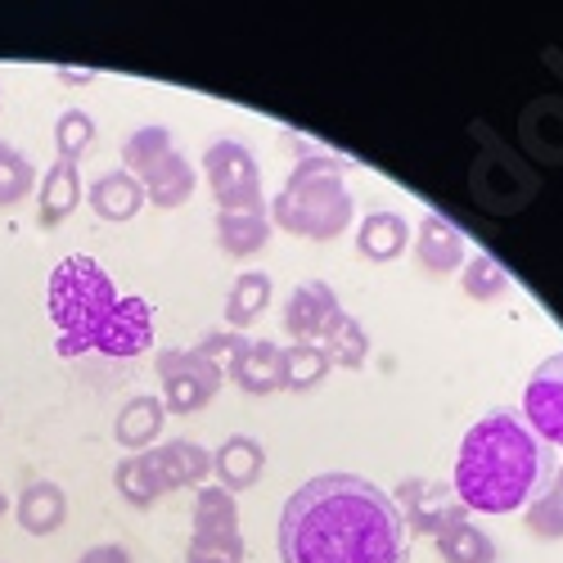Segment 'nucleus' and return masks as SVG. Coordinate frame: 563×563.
Returning a JSON list of instances; mask_svg holds the SVG:
<instances>
[{
  "instance_id": "5",
  "label": "nucleus",
  "mask_w": 563,
  "mask_h": 563,
  "mask_svg": "<svg viewBox=\"0 0 563 563\" xmlns=\"http://www.w3.org/2000/svg\"><path fill=\"white\" fill-rule=\"evenodd\" d=\"M478 135H483L487 150L478 154L474 167H468V195H474V203L487 217H514V212H523L537 199V190H541L537 167L523 163L519 154H514L509 145H500L496 135H487L483 126H478Z\"/></svg>"
},
{
  "instance_id": "38",
  "label": "nucleus",
  "mask_w": 563,
  "mask_h": 563,
  "mask_svg": "<svg viewBox=\"0 0 563 563\" xmlns=\"http://www.w3.org/2000/svg\"><path fill=\"white\" fill-rule=\"evenodd\" d=\"M545 64H550V68L563 77V55H559V51H545Z\"/></svg>"
},
{
  "instance_id": "20",
  "label": "nucleus",
  "mask_w": 563,
  "mask_h": 563,
  "mask_svg": "<svg viewBox=\"0 0 563 563\" xmlns=\"http://www.w3.org/2000/svg\"><path fill=\"white\" fill-rule=\"evenodd\" d=\"M14 514H19V528H23L27 537H51V532H59L64 519H68V496H64L59 483H45V478H41V483H27V487L19 492Z\"/></svg>"
},
{
  "instance_id": "16",
  "label": "nucleus",
  "mask_w": 563,
  "mask_h": 563,
  "mask_svg": "<svg viewBox=\"0 0 563 563\" xmlns=\"http://www.w3.org/2000/svg\"><path fill=\"white\" fill-rule=\"evenodd\" d=\"M154 347V307L145 298H122L118 316L109 320V334L100 343V356H113V361H131L140 352Z\"/></svg>"
},
{
  "instance_id": "37",
  "label": "nucleus",
  "mask_w": 563,
  "mask_h": 563,
  "mask_svg": "<svg viewBox=\"0 0 563 563\" xmlns=\"http://www.w3.org/2000/svg\"><path fill=\"white\" fill-rule=\"evenodd\" d=\"M55 81L59 86H90V81H96V73H90V68H55Z\"/></svg>"
},
{
  "instance_id": "18",
  "label": "nucleus",
  "mask_w": 563,
  "mask_h": 563,
  "mask_svg": "<svg viewBox=\"0 0 563 563\" xmlns=\"http://www.w3.org/2000/svg\"><path fill=\"white\" fill-rule=\"evenodd\" d=\"M212 474H217V487H225L230 496L257 487V478L266 474V451H262V442L249 438V433L225 438L221 451L212 455Z\"/></svg>"
},
{
  "instance_id": "10",
  "label": "nucleus",
  "mask_w": 563,
  "mask_h": 563,
  "mask_svg": "<svg viewBox=\"0 0 563 563\" xmlns=\"http://www.w3.org/2000/svg\"><path fill=\"white\" fill-rule=\"evenodd\" d=\"M230 379L244 397H271V393H285V347L271 343V339H244L234 343L230 361Z\"/></svg>"
},
{
  "instance_id": "27",
  "label": "nucleus",
  "mask_w": 563,
  "mask_h": 563,
  "mask_svg": "<svg viewBox=\"0 0 563 563\" xmlns=\"http://www.w3.org/2000/svg\"><path fill=\"white\" fill-rule=\"evenodd\" d=\"M271 307V275L262 271H244L225 294V320L230 330H249V324Z\"/></svg>"
},
{
  "instance_id": "7",
  "label": "nucleus",
  "mask_w": 563,
  "mask_h": 563,
  "mask_svg": "<svg viewBox=\"0 0 563 563\" xmlns=\"http://www.w3.org/2000/svg\"><path fill=\"white\" fill-rule=\"evenodd\" d=\"M185 563H244V537H240V509L225 487H199L195 500V532Z\"/></svg>"
},
{
  "instance_id": "36",
  "label": "nucleus",
  "mask_w": 563,
  "mask_h": 563,
  "mask_svg": "<svg viewBox=\"0 0 563 563\" xmlns=\"http://www.w3.org/2000/svg\"><path fill=\"white\" fill-rule=\"evenodd\" d=\"M77 563H131V550L118 545V541H104V545H90Z\"/></svg>"
},
{
  "instance_id": "28",
  "label": "nucleus",
  "mask_w": 563,
  "mask_h": 563,
  "mask_svg": "<svg viewBox=\"0 0 563 563\" xmlns=\"http://www.w3.org/2000/svg\"><path fill=\"white\" fill-rule=\"evenodd\" d=\"M113 487H118V496H122L131 509H154V505L163 500V487H158V478H154V468H150L145 451L118 460V468H113Z\"/></svg>"
},
{
  "instance_id": "19",
  "label": "nucleus",
  "mask_w": 563,
  "mask_h": 563,
  "mask_svg": "<svg viewBox=\"0 0 563 563\" xmlns=\"http://www.w3.org/2000/svg\"><path fill=\"white\" fill-rule=\"evenodd\" d=\"M86 203L90 212H96L100 221L118 225V221H131L140 208H145V185H140L131 172H104L90 180V190H86Z\"/></svg>"
},
{
  "instance_id": "24",
  "label": "nucleus",
  "mask_w": 563,
  "mask_h": 563,
  "mask_svg": "<svg viewBox=\"0 0 563 563\" xmlns=\"http://www.w3.org/2000/svg\"><path fill=\"white\" fill-rule=\"evenodd\" d=\"M433 545L446 563H496V541L478 523H468V509L451 514V519L438 528Z\"/></svg>"
},
{
  "instance_id": "33",
  "label": "nucleus",
  "mask_w": 563,
  "mask_h": 563,
  "mask_svg": "<svg viewBox=\"0 0 563 563\" xmlns=\"http://www.w3.org/2000/svg\"><path fill=\"white\" fill-rule=\"evenodd\" d=\"M36 185V172L32 163L10 145V140H0V208H19Z\"/></svg>"
},
{
  "instance_id": "14",
  "label": "nucleus",
  "mask_w": 563,
  "mask_h": 563,
  "mask_svg": "<svg viewBox=\"0 0 563 563\" xmlns=\"http://www.w3.org/2000/svg\"><path fill=\"white\" fill-rule=\"evenodd\" d=\"M519 140L532 163L563 167V96H537L519 113Z\"/></svg>"
},
{
  "instance_id": "6",
  "label": "nucleus",
  "mask_w": 563,
  "mask_h": 563,
  "mask_svg": "<svg viewBox=\"0 0 563 563\" xmlns=\"http://www.w3.org/2000/svg\"><path fill=\"white\" fill-rule=\"evenodd\" d=\"M203 176L212 185L217 212H266L262 167L240 140H212L203 150Z\"/></svg>"
},
{
  "instance_id": "4",
  "label": "nucleus",
  "mask_w": 563,
  "mask_h": 563,
  "mask_svg": "<svg viewBox=\"0 0 563 563\" xmlns=\"http://www.w3.org/2000/svg\"><path fill=\"white\" fill-rule=\"evenodd\" d=\"M118 307H122V294L96 257H86V253L64 257L51 271V320H55V334H59L55 352L64 361L100 352Z\"/></svg>"
},
{
  "instance_id": "13",
  "label": "nucleus",
  "mask_w": 563,
  "mask_h": 563,
  "mask_svg": "<svg viewBox=\"0 0 563 563\" xmlns=\"http://www.w3.org/2000/svg\"><path fill=\"white\" fill-rule=\"evenodd\" d=\"M145 460H150V468H154L163 496H167V492H185V487H199V483H208V474H212V455H208L199 442H190V438H172V442H163V446H150Z\"/></svg>"
},
{
  "instance_id": "22",
  "label": "nucleus",
  "mask_w": 563,
  "mask_h": 563,
  "mask_svg": "<svg viewBox=\"0 0 563 563\" xmlns=\"http://www.w3.org/2000/svg\"><path fill=\"white\" fill-rule=\"evenodd\" d=\"M163 424H167V406H163V397H131L126 406H122V415H118V424H113V438H118V446H126V451H150L158 438H163Z\"/></svg>"
},
{
  "instance_id": "34",
  "label": "nucleus",
  "mask_w": 563,
  "mask_h": 563,
  "mask_svg": "<svg viewBox=\"0 0 563 563\" xmlns=\"http://www.w3.org/2000/svg\"><path fill=\"white\" fill-rule=\"evenodd\" d=\"M96 145V118L86 109H64L55 122V154L64 163H81V154Z\"/></svg>"
},
{
  "instance_id": "25",
  "label": "nucleus",
  "mask_w": 563,
  "mask_h": 563,
  "mask_svg": "<svg viewBox=\"0 0 563 563\" xmlns=\"http://www.w3.org/2000/svg\"><path fill=\"white\" fill-rule=\"evenodd\" d=\"M271 240V212H217V249L234 262L262 253Z\"/></svg>"
},
{
  "instance_id": "23",
  "label": "nucleus",
  "mask_w": 563,
  "mask_h": 563,
  "mask_svg": "<svg viewBox=\"0 0 563 563\" xmlns=\"http://www.w3.org/2000/svg\"><path fill=\"white\" fill-rule=\"evenodd\" d=\"M140 185H145V199H150L154 208L172 212V208H180V203H190L195 185H199V172H195V163L185 158L180 150H172Z\"/></svg>"
},
{
  "instance_id": "30",
  "label": "nucleus",
  "mask_w": 563,
  "mask_h": 563,
  "mask_svg": "<svg viewBox=\"0 0 563 563\" xmlns=\"http://www.w3.org/2000/svg\"><path fill=\"white\" fill-rule=\"evenodd\" d=\"M334 369V361L324 356L320 343H289L285 347V393H311L324 384V374Z\"/></svg>"
},
{
  "instance_id": "12",
  "label": "nucleus",
  "mask_w": 563,
  "mask_h": 563,
  "mask_svg": "<svg viewBox=\"0 0 563 563\" xmlns=\"http://www.w3.org/2000/svg\"><path fill=\"white\" fill-rule=\"evenodd\" d=\"M401 523H406V537H438V528L460 514L464 505L455 500V487L451 483H424V478H406L393 496Z\"/></svg>"
},
{
  "instance_id": "31",
  "label": "nucleus",
  "mask_w": 563,
  "mask_h": 563,
  "mask_svg": "<svg viewBox=\"0 0 563 563\" xmlns=\"http://www.w3.org/2000/svg\"><path fill=\"white\" fill-rule=\"evenodd\" d=\"M460 289H464V298H474V302H500L509 294V275L492 253H474L460 271Z\"/></svg>"
},
{
  "instance_id": "17",
  "label": "nucleus",
  "mask_w": 563,
  "mask_h": 563,
  "mask_svg": "<svg viewBox=\"0 0 563 563\" xmlns=\"http://www.w3.org/2000/svg\"><path fill=\"white\" fill-rule=\"evenodd\" d=\"M81 199H86V185H81V172H77V163H64V158H55L51 163V172L41 176V195H36V221L45 225V230H55V225H64L77 208H81Z\"/></svg>"
},
{
  "instance_id": "11",
  "label": "nucleus",
  "mask_w": 563,
  "mask_h": 563,
  "mask_svg": "<svg viewBox=\"0 0 563 563\" xmlns=\"http://www.w3.org/2000/svg\"><path fill=\"white\" fill-rule=\"evenodd\" d=\"M347 311L339 307V294L334 285L324 279H307L289 294V307H285V334L294 343H324V334L334 330Z\"/></svg>"
},
{
  "instance_id": "32",
  "label": "nucleus",
  "mask_w": 563,
  "mask_h": 563,
  "mask_svg": "<svg viewBox=\"0 0 563 563\" xmlns=\"http://www.w3.org/2000/svg\"><path fill=\"white\" fill-rule=\"evenodd\" d=\"M324 356H330L339 369H361L365 365V356H369V334L361 330V320H352V316H343L330 334H324Z\"/></svg>"
},
{
  "instance_id": "29",
  "label": "nucleus",
  "mask_w": 563,
  "mask_h": 563,
  "mask_svg": "<svg viewBox=\"0 0 563 563\" xmlns=\"http://www.w3.org/2000/svg\"><path fill=\"white\" fill-rule=\"evenodd\" d=\"M523 523H528V532H532L537 541H563V464L554 468L550 487L528 500Z\"/></svg>"
},
{
  "instance_id": "15",
  "label": "nucleus",
  "mask_w": 563,
  "mask_h": 563,
  "mask_svg": "<svg viewBox=\"0 0 563 563\" xmlns=\"http://www.w3.org/2000/svg\"><path fill=\"white\" fill-rule=\"evenodd\" d=\"M415 262H419V271L424 275H433V279H442V275H451V271H464V234L442 217V212H429L424 221H419V230H415Z\"/></svg>"
},
{
  "instance_id": "8",
  "label": "nucleus",
  "mask_w": 563,
  "mask_h": 563,
  "mask_svg": "<svg viewBox=\"0 0 563 563\" xmlns=\"http://www.w3.org/2000/svg\"><path fill=\"white\" fill-rule=\"evenodd\" d=\"M154 365H158L167 415H195V410H203L221 393V379H225V369L217 361H208L203 352H195V347H167V352H158Z\"/></svg>"
},
{
  "instance_id": "9",
  "label": "nucleus",
  "mask_w": 563,
  "mask_h": 563,
  "mask_svg": "<svg viewBox=\"0 0 563 563\" xmlns=\"http://www.w3.org/2000/svg\"><path fill=\"white\" fill-rule=\"evenodd\" d=\"M519 415L545 446H563V352L532 369Z\"/></svg>"
},
{
  "instance_id": "39",
  "label": "nucleus",
  "mask_w": 563,
  "mask_h": 563,
  "mask_svg": "<svg viewBox=\"0 0 563 563\" xmlns=\"http://www.w3.org/2000/svg\"><path fill=\"white\" fill-rule=\"evenodd\" d=\"M10 509V500H5V492H0V514H5Z\"/></svg>"
},
{
  "instance_id": "3",
  "label": "nucleus",
  "mask_w": 563,
  "mask_h": 563,
  "mask_svg": "<svg viewBox=\"0 0 563 563\" xmlns=\"http://www.w3.org/2000/svg\"><path fill=\"white\" fill-rule=\"evenodd\" d=\"M289 140L298 150H307V140H298V135H289ZM343 167L347 163L307 150L294 163L285 190L271 199V221L279 230L298 234V240H311V244L339 240V234L352 225V195L343 185Z\"/></svg>"
},
{
  "instance_id": "26",
  "label": "nucleus",
  "mask_w": 563,
  "mask_h": 563,
  "mask_svg": "<svg viewBox=\"0 0 563 563\" xmlns=\"http://www.w3.org/2000/svg\"><path fill=\"white\" fill-rule=\"evenodd\" d=\"M172 150H176V145H172V131H167V126H158V122L135 126V131L122 140V172H131L135 180H145Z\"/></svg>"
},
{
  "instance_id": "1",
  "label": "nucleus",
  "mask_w": 563,
  "mask_h": 563,
  "mask_svg": "<svg viewBox=\"0 0 563 563\" xmlns=\"http://www.w3.org/2000/svg\"><path fill=\"white\" fill-rule=\"evenodd\" d=\"M406 541L393 496L356 474L302 483L279 514L285 563H406Z\"/></svg>"
},
{
  "instance_id": "2",
  "label": "nucleus",
  "mask_w": 563,
  "mask_h": 563,
  "mask_svg": "<svg viewBox=\"0 0 563 563\" xmlns=\"http://www.w3.org/2000/svg\"><path fill=\"white\" fill-rule=\"evenodd\" d=\"M550 446L528 429L519 410H492L460 442L455 460V500L478 514H514L528 509L532 496H541L554 478Z\"/></svg>"
},
{
  "instance_id": "35",
  "label": "nucleus",
  "mask_w": 563,
  "mask_h": 563,
  "mask_svg": "<svg viewBox=\"0 0 563 563\" xmlns=\"http://www.w3.org/2000/svg\"><path fill=\"white\" fill-rule=\"evenodd\" d=\"M234 343H240V334H203V343L195 347V352H203L208 361H230V352H234Z\"/></svg>"
},
{
  "instance_id": "21",
  "label": "nucleus",
  "mask_w": 563,
  "mask_h": 563,
  "mask_svg": "<svg viewBox=\"0 0 563 563\" xmlns=\"http://www.w3.org/2000/svg\"><path fill=\"white\" fill-rule=\"evenodd\" d=\"M410 240L415 234H410L401 212H369L361 221V230H356V253L365 262H374V266H388L410 249Z\"/></svg>"
}]
</instances>
